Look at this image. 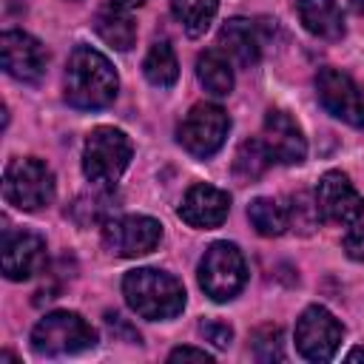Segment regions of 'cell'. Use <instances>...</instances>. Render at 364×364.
I'll return each mask as SVG.
<instances>
[{
    "mask_svg": "<svg viewBox=\"0 0 364 364\" xmlns=\"http://www.w3.org/2000/svg\"><path fill=\"white\" fill-rule=\"evenodd\" d=\"M119 77L111 60L91 48L77 46L65 63V102L80 111H100L117 100Z\"/></svg>",
    "mask_w": 364,
    "mask_h": 364,
    "instance_id": "obj_1",
    "label": "cell"
},
{
    "mask_svg": "<svg viewBox=\"0 0 364 364\" xmlns=\"http://www.w3.org/2000/svg\"><path fill=\"white\" fill-rule=\"evenodd\" d=\"M122 296L128 307L148 321L176 318L185 307V287L176 276L156 267L128 270L122 279Z\"/></svg>",
    "mask_w": 364,
    "mask_h": 364,
    "instance_id": "obj_2",
    "label": "cell"
},
{
    "mask_svg": "<svg viewBox=\"0 0 364 364\" xmlns=\"http://www.w3.org/2000/svg\"><path fill=\"white\" fill-rule=\"evenodd\" d=\"M134 156V145L125 131L100 125L85 136L82 145V173L91 185H105L111 188L128 168Z\"/></svg>",
    "mask_w": 364,
    "mask_h": 364,
    "instance_id": "obj_3",
    "label": "cell"
},
{
    "mask_svg": "<svg viewBox=\"0 0 364 364\" xmlns=\"http://www.w3.org/2000/svg\"><path fill=\"white\" fill-rule=\"evenodd\" d=\"M97 344L94 327L74 310L46 313L31 330V350L37 355H74Z\"/></svg>",
    "mask_w": 364,
    "mask_h": 364,
    "instance_id": "obj_4",
    "label": "cell"
},
{
    "mask_svg": "<svg viewBox=\"0 0 364 364\" xmlns=\"http://www.w3.org/2000/svg\"><path fill=\"white\" fill-rule=\"evenodd\" d=\"M54 191H57L54 173H51V168L43 159H37V156H20V159H11L6 165V173H3V196L17 210L34 213V210L51 205Z\"/></svg>",
    "mask_w": 364,
    "mask_h": 364,
    "instance_id": "obj_5",
    "label": "cell"
},
{
    "mask_svg": "<svg viewBox=\"0 0 364 364\" xmlns=\"http://www.w3.org/2000/svg\"><path fill=\"white\" fill-rule=\"evenodd\" d=\"M247 282V264L233 242H213L199 262V287L213 301H230Z\"/></svg>",
    "mask_w": 364,
    "mask_h": 364,
    "instance_id": "obj_6",
    "label": "cell"
},
{
    "mask_svg": "<svg viewBox=\"0 0 364 364\" xmlns=\"http://www.w3.org/2000/svg\"><path fill=\"white\" fill-rule=\"evenodd\" d=\"M228 131H230V117L225 114L222 105H216V102H196L182 117V122L176 128V139H179V145L191 156L208 159V156H213L225 145Z\"/></svg>",
    "mask_w": 364,
    "mask_h": 364,
    "instance_id": "obj_7",
    "label": "cell"
},
{
    "mask_svg": "<svg viewBox=\"0 0 364 364\" xmlns=\"http://www.w3.org/2000/svg\"><path fill=\"white\" fill-rule=\"evenodd\" d=\"M162 242V225L151 216L142 213H131V216H111L102 225V245L122 259H136L145 256L151 250H156V245Z\"/></svg>",
    "mask_w": 364,
    "mask_h": 364,
    "instance_id": "obj_8",
    "label": "cell"
},
{
    "mask_svg": "<svg viewBox=\"0 0 364 364\" xmlns=\"http://www.w3.org/2000/svg\"><path fill=\"white\" fill-rule=\"evenodd\" d=\"M341 338H344V327L321 304H310L296 321V350L307 361H316V364L330 361Z\"/></svg>",
    "mask_w": 364,
    "mask_h": 364,
    "instance_id": "obj_9",
    "label": "cell"
},
{
    "mask_svg": "<svg viewBox=\"0 0 364 364\" xmlns=\"http://www.w3.org/2000/svg\"><path fill=\"white\" fill-rule=\"evenodd\" d=\"M316 97L327 114L336 119L364 128V88L338 68H321L316 74Z\"/></svg>",
    "mask_w": 364,
    "mask_h": 364,
    "instance_id": "obj_10",
    "label": "cell"
},
{
    "mask_svg": "<svg viewBox=\"0 0 364 364\" xmlns=\"http://www.w3.org/2000/svg\"><path fill=\"white\" fill-rule=\"evenodd\" d=\"M313 199H316L318 216L324 222L350 228V225L361 222V216H364V196L355 191L350 176L341 173V171H327L318 179Z\"/></svg>",
    "mask_w": 364,
    "mask_h": 364,
    "instance_id": "obj_11",
    "label": "cell"
},
{
    "mask_svg": "<svg viewBox=\"0 0 364 364\" xmlns=\"http://www.w3.org/2000/svg\"><path fill=\"white\" fill-rule=\"evenodd\" d=\"M0 60H3V71L20 82H40L48 65V51L46 46L31 37L28 31L20 28H9L0 37Z\"/></svg>",
    "mask_w": 364,
    "mask_h": 364,
    "instance_id": "obj_12",
    "label": "cell"
},
{
    "mask_svg": "<svg viewBox=\"0 0 364 364\" xmlns=\"http://www.w3.org/2000/svg\"><path fill=\"white\" fill-rule=\"evenodd\" d=\"M0 264L9 282H26L46 267V239L31 230H6L0 245Z\"/></svg>",
    "mask_w": 364,
    "mask_h": 364,
    "instance_id": "obj_13",
    "label": "cell"
},
{
    "mask_svg": "<svg viewBox=\"0 0 364 364\" xmlns=\"http://www.w3.org/2000/svg\"><path fill=\"white\" fill-rule=\"evenodd\" d=\"M262 142L273 162L279 165H299L307 156V139L301 125L282 108H270L262 125Z\"/></svg>",
    "mask_w": 364,
    "mask_h": 364,
    "instance_id": "obj_14",
    "label": "cell"
},
{
    "mask_svg": "<svg viewBox=\"0 0 364 364\" xmlns=\"http://www.w3.org/2000/svg\"><path fill=\"white\" fill-rule=\"evenodd\" d=\"M228 213H230L228 191H222L216 185H205V182L191 185L182 196V205H179V219L188 222L191 228H199V230L219 228L228 219Z\"/></svg>",
    "mask_w": 364,
    "mask_h": 364,
    "instance_id": "obj_15",
    "label": "cell"
},
{
    "mask_svg": "<svg viewBox=\"0 0 364 364\" xmlns=\"http://www.w3.org/2000/svg\"><path fill=\"white\" fill-rule=\"evenodd\" d=\"M219 51H225L228 60L242 68L256 65L262 57V34H259L256 23L245 20V17L228 20L219 31Z\"/></svg>",
    "mask_w": 364,
    "mask_h": 364,
    "instance_id": "obj_16",
    "label": "cell"
},
{
    "mask_svg": "<svg viewBox=\"0 0 364 364\" xmlns=\"http://www.w3.org/2000/svg\"><path fill=\"white\" fill-rule=\"evenodd\" d=\"M296 11L301 26L327 43H336L344 37V14L336 0H296Z\"/></svg>",
    "mask_w": 364,
    "mask_h": 364,
    "instance_id": "obj_17",
    "label": "cell"
},
{
    "mask_svg": "<svg viewBox=\"0 0 364 364\" xmlns=\"http://www.w3.org/2000/svg\"><path fill=\"white\" fill-rule=\"evenodd\" d=\"M94 31L100 34L102 43H108L117 51H128L136 40V23L131 20L128 9L119 6H105L94 14Z\"/></svg>",
    "mask_w": 364,
    "mask_h": 364,
    "instance_id": "obj_18",
    "label": "cell"
},
{
    "mask_svg": "<svg viewBox=\"0 0 364 364\" xmlns=\"http://www.w3.org/2000/svg\"><path fill=\"white\" fill-rule=\"evenodd\" d=\"M196 77H199L202 88L213 97H228L233 91V63L219 48H208V51L199 54Z\"/></svg>",
    "mask_w": 364,
    "mask_h": 364,
    "instance_id": "obj_19",
    "label": "cell"
},
{
    "mask_svg": "<svg viewBox=\"0 0 364 364\" xmlns=\"http://www.w3.org/2000/svg\"><path fill=\"white\" fill-rule=\"evenodd\" d=\"M247 219L253 225V230L259 236H282L287 228H290V210L287 205H282L279 199H270V196H256L250 205H247Z\"/></svg>",
    "mask_w": 364,
    "mask_h": 364,
    "instance_id": "obj_20",
    "label": "cell"
},
{
    "mask_svg": "<svg viewBox=\"0 0 364 364\" xmlns=\"http://www.w3.org/2000/svg\"><path fill=\"white\" fill-rule=\"evenodd\" d=\"M142 74H145V80H148L151 85H156V88H171V85L176 82V77H179V63H176V54H173V48H171L168 40H156V43L148 48V54H145V60H142Z\"/></svg>",
    "mask_w": 364,
    "mask_h": 364,
    "instance_id": "obj_21",
    "label": "cell"
},
{
    "mask_svg": "<svg viewBox=\"0 0 364 364\" xmlns=\"http://www.w3.org/2000/svg\"><path fill=\"white\" fill-rule=\"evenodd\" d=\"M171 11L191 37H199L210 28L219 11V0H171Z\"/></svg>",
    "mask_w": 364,
    "mask_h": 364,
    "instance_id": "obj_22",
    "label": "cell"
},
{
    "mask_svg": "<svg viewBox=\"0 0 364 364\" xmlns=\"http://www.w3.org/2000/svg\"><path fill=\"white\" fill-rule=\"evenodd\" d=\"M270 162L273 159H270V154H267V148H264L262 139H245L239 145V151H236L233 171H236V176H242V179L250 182V179H259Z\"/></svg>",
    "mask_w": 364,
    "mask_h": 364,
    "instance_id": "obj_23",
    "label": "cell"
},
{
    "mask_svg": "<svg viewBox=\"0 0 364 364\" xmlns=\"http://www.w3.org/2000/svg\"><path fill=\"white\" fill-rule=\"evenodd\" d=\"M114 196H111V188H105V185H97V191L91 193V196H80L74 205H71V213L77 216V213H82L85 210V216L80 219V225H88V222H108L111 219V213H114Z\"/></svg>",
    "mask_w": 364,
    "mask_h": 364,
    "instance_id": "obj_24",
    "label": "cell"
},
{
    "mask_svg": "<svg viewBox=\"0 0 364 364\" xmlns=\"http://www.w3.org/2000/svg\"><path fill=\"white\" fill-rule=\"evenodd\" d=\"M253 350H256V358H262V361L284 358V350H282V330H279V327H262V330L253 336Z\"/></svg>",
    "mask_w": 364,
    "mask_h": 364,
    "instance_id": "obj_25",
    "label": "cell"
},
{
    "mask_svg": "<svg viewBox=\"0 0 364 364\" xmlns=\"http://www.w3.org/2000/svg\"><path fill=\"white\" fill-rule=\"evenodd\" d=\"M199 333H202L208 341H213L216 347H228V344H230V338H233V330H230V324H225V321H216V318H210V321H202V324H199Z\"/></svg>",
    "mask_w": 364,
    "mask_h": 364,
    "instance_id": "obj_26",
    "label": "cell"
},
{
    "mask_svg": "<svg viewBox=\"0 0 364 364\" xmlns=\"http://www.w3.org/2000/svg\"><path fill=\"white\" fill-rule=\"evenodd\" d=\"M344 250L350 259L355 262H364V222H355L347 228L344 233Z\"/></svg>",
    "mask_w": 364,
    "mask_h": 364,
    "instance_id": "obj_27",
    "label": "cell"
},
{
    "mask_svg": "<svg viewBox=\"0 0 364 364\" xmlns=\"http://www.w3.org/2000/svg\"><path fill=\"white\" fill-rule=\"evenodd\" d=\"M171 361H185V358H196V361H213V355L210 353H205V350H199V347H176V350H171V355H168Z\"/></svg>",
    "mask_w": 364,
    "mask_h": 364,
    "instance_id": "obj_28",
    "label": "cell"
},
{
    "mask_svg": "<svg viewBox=\"0 0 364 364\" xmlns=\"http://www.w3.org/2000/svg\"><path fill=\"white\" fill-rule=\"evenodd\" d=\"M145 0H111V6H119V9H136L142 6Z\"/></svg>",
    "mask_w": 364,
    "mask_h": 364,
    "instance_id": "obj_29",
    "label": "cell"
},
{
    "mask_svg": "<svg viewBox=\"0 0 364 364\" xmlns=\"http://www.w3.org/2000/svg\"><path fill=\"white\" fill-rule=\"evenodd\" d=\"M347 361H364V350L358 347V350H353L350 355H347Z\"/></svg>",
    "mask_w": 364,
    "mask_h": 364,
    "instance_id": "obj_30",
    "label": "cell"
}]
</instances>
